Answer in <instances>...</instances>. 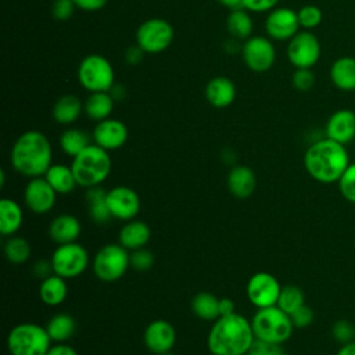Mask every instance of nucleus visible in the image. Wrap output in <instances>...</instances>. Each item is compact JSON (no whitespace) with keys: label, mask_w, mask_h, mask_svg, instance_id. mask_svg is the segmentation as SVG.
I'll use <instances>...</instances> for the list:
<instances>
[{"label":"nucleus","mask_w":355,"mask_h":355,"mask_svg":"<svg viewBox=\"0 0 355 355\" xmlns=\"http://www.w3.org/2000/svg\"><path fill=\"white\" fill-rule=\"evenodd\" d=\"M254 341L251 320L233 312L214 322L208 331L207 347L211 355H245Z\"/></svg>","instance_id":"1"},{"label":"nucleus","mask_w":355,"mask_h":355,"mask_svg":"<svg viewBox=\"0 0 355 355\" xmlns=\"http://www.w3.org/2000/svg\"><path fill=\"white\" fill-rule=\"evenodd\" d=\"M349 164L345 146L329 137L313 141L304 154L305 171L320 183L338 182Z\"/></svg>","instance_id":"2"},{"label":"nucleus","mask_w":355,"mask_h":355,"mask_svg":"<svg viewBox=\"0 0 355 355\" xmlns=\"http://www.w3.org/2000/svg\"><path fill=\"white\" fill-rule=\"evenodd\" d=\"M51 158L50 140L40 130H26L19 135L10 154L12 168L29 179L44 176L51 166Z\"/></svg>","instance_id":"3"},{"label":"nucleus","mask_w":355,"mask_h":355,"mask_svg":"<svg viewBox=\"0 0 355 355\" xmlns=\"http://www.w3.org/2000/svg\"><path fill=\"white\" fill-rule=\"evenodd\" d=\"M71 168L78 186L85 189L100 186L112 169L110 151L92 143L72 158Z\"/></svg>","instance_id":"4"},{"label":"nucleus","mask_w":355,"mask_h":355,"mask_svg":"<svg viewBox=\"0 0 355 355\" xmlns=\"http://www.w3.org/2000/svg\"><path fill=\"white\" fill-rule=\"evenodd\" d=\"M251 326L257 340L275 344L286 343L295 329L290 315L277 305L259 308L251 319Z\"/></svg>","instance_id":"5"},{"label":"nucleus","mask_w":355,"mask_h":355,"mask_svg":"<svg viewBox=\"0 0 355 355\" xmlns=\"http://www.w3.org/2000/svg\"><path fill=\"white\" fill-rule=\"evenodd\" d=\"M51 343L46 327L29 322L14 326L7 336L11 355H46Z\"/></svg>","instance_id":"6"},{"label":"nucleus","mask_w":355,"mask_h":355,"mask_svg":"<svg viewBox=\"0 0 355 355\" xmlns=\"http://www.w3.org/2000/svg\"><path fill=\"white\" fill-rule=\"evenodd\" d=\"M130 252L123 245L105 244L94 255L92 269L94 276L105 283L121 279L130 266Z\"/></svg>","instance_id":"7"},{"label":"nucleus","mask_w":355,"mask_h":355,"mask_svg":"<svg viewBox=\"0 0 355 355\" xmlns=\"http://www.w3.org/2000/svg\"><path fill=\"white\" fill-rule=\"evenodd\" d=\"M78 80L90 93L110 92L114 86V68L104 55L89 54L79 62Z\"/></svg>","instance_id":"8"},{"label":"nucleus","mask_w":355,"mask_h":355,"mask_svg":"<svg viewBox=\"0 0 355 355\" xmlns=\"http://www.w3.org/2000/svg\"><path fill=\"white\" fill-rule=\"evenodd\" d=\"M53 270L64 279H73L80 276L89 266L87 250L78 241L58 244L51 258Z\"/></svg>","instance_id":"9"},{"label":"nucleus","mask_w":355,"mask_h":355,"mask_svg":"<svg viewBox=\"0 0 355 355\" xmlns=\"http://www.w3.org/2000/svg\"><path fill=\"white\" fill-rule=\"evenodd\" d=\"M173 40V28L164 18H150L141 22L136 31V44L147 54L166 50Z\"/></svg>","instance_id":"10"},{"label":"nucleus","mask_w":355,"mask_h":355,"mask_svg":"<svg viewBox=\"0 0 355 355\" xmlns=\"http://www.w3.org/2000/svg\"><path fill=\"white\" fill-rule=\"evenodd\" d=\"M287 58L294 68H312L320 58V42L311 31H298L287 44Z\"/></svg>","instance_id":"11"},{"label":"nucleus","mask_w":355,"mask_h":355,"mask_svg":"<svg viewBox=\"0 0 355 355\" xmlns=\"http://www.w3.org/2000/svg\"><path fill=\"white\" fill-rule=\"evenodd\" d=\"M241 57L248 69L262 73L273 67L276 49L270 39L265 36H251L241 47Z\"/></svg>","instance_id":"12"},{"label":"nucleus","mask_w":355,"mask_h":355,"mask_svg":"<svg viewBox=\"0 0 355 355\" xmlns=\"http://www.w3.org/2000/svg\"><path fill=\"white\" fill-rule=\"evenodd\" d=\"M280 290L282 286L279 280L269 272L254 273L245 286V293L250 302L258 309L276 305Z\"/></svg>","instance_id":"13"},{"label":"nucleus","mask_w":355,"mask_h":355,"mask_svg":"<svg viewBox=\"0 0 355 355\" xmlns=\"http://www.w3.org/2000/svg\"><path fill=\"white\" fill-rule=\"evenodd\" d=\"M107 205L112 218L118 220H132L140 211L139 194L129 186H115L107 191Z\"/></svg>","instance_id":"14"},{"label":"nucleus","mask_w":355,"mask_h":355,"mask_svg":"<svg viewBox=\"0 0 355 355\" xmlns=\"http://www.w3.org/2000/svg\"><path fill=\"white\" fill-rule=\"evenodd\" d=\"M24 201L31 212L43 215L50 212L55 205L57 193L44 176L32 178L25 186Z\"/></svg>","instance_id":"15"},{"label":"nucleus","mask_w":355,"mask_h":355,"mask_svg":"<svg viewBox=\"0 0 355 355\" xmlns=\"http://www.w3.org/2000/svg\"><path fill=\"white\" fill-rule=\"evenodd\" d=\"M300 22L297 11L288 7H276L269 11L265 19V31L270 39L290 40L298 31Z\"/></svg>","instance_id":"16"},{"label":"nucleus","mask_w":355,"mask_h":355,"mask_svg":"<svg viewBox=\"0 0 355 355\" xmlns=\"http://www.w3.org/2000/svg\"><path fill=\"white\" fill-rule=\"evenodd\" d=\"M143 341L147 349L155 355H165L176 344V330L165 319H157L147 324L143 333Z\"/></svg>","instance_id":"17"},{"label":"nucleus","mask_w":355,"mask_h":355,"mask_svg":"<svg viewBox=\"0 0 355 355\" xmlns=\"http://www.w3.org/2000/svg\"><path fill=\"white\" fill-rule=\"evenodd\" d=\"M128 128L126 125L114 118H107L100 122L93 129V141L107 151L121 148L128 140Z\"/></svg>","instance_id":"18"},{"label":"nucleus","mask_w":355,"mask_h":355,"mask_svg":"<svg viewBox=\"0 0 355 355\" xmlns=\"http://www.w3.org/2000/svg\"><path fill=\"white\" fill-rule=\"evenodd\" d=\"M326 137L347 146L355 139V112L349 108L334 111L324 126Z\"/></svg>","instance_id":"19"},{"label":"nucleus","mask_w":355,"mask_h":355,"mask_svg":"<svg viewBox=\"0 0 355 355\" xmlns=\"http://www.w3.org/2000/svg\"><path fill=\"white\" fill-rule=\"evenodd\" d=\"M226 184L234 197L248 198L257 189L255 172L247 165H236L229 171Z\"/></svg>","instance_id":"20"},{"label":"nucleus","mask_w":355,"mask_h":355,"mask_svg":"<svg viewBox=\"0 0 355 355\" xmlns=\"http://www.w3.org/2000/svg\"><path fill=\"white\" fill-rule=\"evenodd\" d=\"M80 222L71 214H61L55 216L49 225V236L57 244L73 243L80 236Z\"/></svg>","instance_id":"21"},{"label":"nucleus","mask_w":355,"mask_h":355,"mask_svg":"<svg viewBox=\"0 0 355 355\" xmlns=\"http://www.w3.org/2000/svg\"><path fill=\"white\" fill-rule=\"evenodd\" d=\"M236 98V86L226 76H215L205 86V100L215 108H226Z\"/></svg>","instance_id":"22"},{"label":"nucleus","mask_w":355,"mask_h":355,"mask_svg":"<svg viewBox=\"0 0 355 355\" xmlns=\"http://www.w3.org/2000/svg\"><path fill=\"white\" fill-rule=\"evenodd\" d=\"M329 76L334 87L341 92H355V57L343 55L330 65Z\"/></svg>","instance_id":"23"},{"label":"nucleus","mask_w":355,"mask_h":355,"mask_svg":"<svg viewBox=\"0 0 355 355\" xmlns=\"http://www.w3.org/2000/svg\"><path fill=\"white\" fill-rule=\"evenodd\" d=\"M150 237H151L150 226L146 222L137 220V219L128 220L119 230V236H118L119 244L129 251L146 247V244L150 241Z\"/></svg>","instance_id":"24"},{"label":"nucleus","mask_w":355,"mask_h":355,"mask_svg":"<svg viewBox=\"0 0 355 355\" xmlns=\"http://www.w3.org/2000/svg\"><path fill=\"white\" fill-rule=\"evenodd\" d=\"M22 207L12 198L0 200V233L1 236H14L22 226Z\"/></svg>","instance_id":"25"},{"label":"nucleus","mask_w":355,"mask_h":355,"mask_svg":"<svg viewBox=\"0 0 355 355\" xmlns=\"http://www.w3.org/2000/svg\"><path fill=\"white\" fill-rule=\"evenodd\" d=\"M68 295V284L64 277L53 273L43 279L39 286V297L44 305L55 306L65 301Z\"/></svg>","instance_id":"26"},{"label":"nucleus","mask_w":355,"mask_h":355,"mask_svg":"<svg viewBox=\"0 0 355 355\" xmlns=\"http://www.w3.org/2000/svg\"><path fill=\"white\" fill-rule=\"evenodd\" d=\"M83 112V103L75 94L61 96L53 105V118L60 125L73 123Z\"/></svg>","instance_id":"27"},{"label":"nucleus","mask_w":355,"mask_h":355,"mask_svg":"<svg viewBox=\"0 0 355 355\" xmlns=\"http://www.w3.org/2000/svg\"><path fill=\"white\" fill-rule=\"evenodd\" d=\"M114 97L110 92L90 93L83 103V112L93 121H103L110 118L114 108Z\"/></svg>","instance_id":"28"},{"label":"nucleus","mask_w":355,"mask_h":355,"mask_svg":"<svg viewBox=\"0 0 355 355\" xmlns=\"http://www.w3.org/2000/svg\"><path fill=\"white\" fill-rule=\"evenodd\" d=\"M44 179L50 183L57 194H69L78 186L71 165L67 166L64 164H51L44 173Z\"/></svg>","instance_id":"29"},{"label":"nucleus","mask_w":355,"mask_h":355,"mask_svg":"<svg viewBox=\"0 0 355 355\" xmlns=\"http://www.w3.org/2000/svg\"><path fill=\"white\" fill-rule=\"evenodd\" d=\"M46 330L54 343H67L76 330L75 319L65 312L55 313L46 324Z\"/></svg>","instance_id":"30"},{"label":"nucleus","mask_w":355,"mask_h":355,"mask_svg":"<svg viewBox=\"0 0 355 355\" xmlns=\"http://www.w3.org/2000/svg\"><path fill=\"white\" fill-rule=\"evenodd\" d=\"M226 29L229 35L239 40H247L252 36L254 31V22L247 10L236 8L230 10L227 19H226Z\"/></svg>","instance_id":"31"},{"label":"nucleus","mask_w":355,"mask_h":355,"mask_svg":"<svg viewBox=\"0 0 355 355\" xmlns=\"http://www.w3.org/2000/svg\"><path fill=\"white\" fill-rule=\"evenodd\" d=\"M191 311L202 320L215 322L220 316L219 298L209 291L197 293L191 300Z\"/></svg>","instance_id":"32"},{"label":"nucleus","mask_w":355,"mask_h":355,"mask_svg":"<svg viewBox=\"0 0 355 355\" xmlns=\"http://www.w3.org/2000/svg\"><path fill=\"white\" fill-rule=\"evenodd\" d=\"M89 144H92L90 136L87 135V132L78 128L65 129L60 136L61 150L72 158L83 151Z\"/></svg>","instance_id":"33"},{"label":"nucleus","mask_w":355,"mask_h":355,"mask_svg":"<svg viewBox=\"0 0 355 355\" xmlns=\"http://www.w3.org/2000/svg\"><path fill=\"white\" fill-rule=\"evenodd\" d=\"M4 255L14 265L25 263L31 257V245L21 236H10L4 243Z\"/></svg>","instance_id":"34"},{"label":"nucleus","mask_w":355,"mask_h":355,"mask_svg":"<svg viewBox=\"0 0 355 355\" xmlns=\"http://www.w3.org/2000/svg\"><path fill=\"white\" fill-rule=\"evenodd\" d=\"M305 304V294L304 291L294 284L283 286L280 290V295L277 300V306L283 309L286 313H293L295 309Z\"/></svg>","instance_id":"35"},{"label":"nucleus","mask_w":355,"mask_h":355,"mask_svg":"<svg viewBox=\"0 0 355 355\" xmlns=\"http://www.w3.org/2000/svg\"><path fill=\"white\" fill-rule=\"evenodd\" d=\"M297 15H298L300 26L304 28L305 31H311V29L318 28L322 24V19H323L322 10L315 4L302 6L297 11Z\"/></svg>","instance_id":"36"},{"label":"nucleus","mask_w":355,"mask_h":355,"mask_svg":"<svg viewBox=\"0 0 355 355\" xmlns=\"http://www.w3.org/2000/svg\"><path fill=\"white\" fill-rule=\"evenodd\" d=\"M337 183L341 196L347 201L355 204V162H351L348 165Z\"/></svg>","instance_id":"37"},{"label":"nucleus","mask_w":355,"mask_h":355,"mask_svg":"<svg viewBox=\"0 0 355 355\" xmlns=\"http://www.w3.org/2000/svg\"><path fill=\"white\" fill-rule=\"evenodd\" d=\"M316 78L312 68H295L291 75V85L298 92H309L315 86Z\"/></svg>","instance_id":"38"},{"label":"nucleus","mask_w":355,"mask_h":355,"mask_svg":"<svg viewBox=\"0 0 355 355\" xmlns=\"http://www.w3.org/2000/svg\"><path fill=\"white\" fill-rule=\"evenodd\" d=\"M130 268L137 272H146L153 268L154 265V255L147 248H137L130 252Z\"/></svg>","instance_id":"39"},{"label":"nucleus","mask_w":355,"mask_h":355,"mask_svg":"<svg viewBox=\"0 0 355 355\" xmlns=\"http://www.w3.org/2000/svg\"><path fill=\"white\" fill-rule=\"evenodd\" d=\"M331 336L341 345L347 344L349 341H354L355 340V326L345 319H340L333 323Z\"/></svg>","instance_id":"40"},{"label":"nucleus","mask_w":355,"mask_h":355,"mask_svg":"<svg viewBox=\"0 0 355 355\" xmlns=\"http://www.w3.org/2000/svg\"><path fill=\"white\" fill-rule=\"evenodd\" d=\"M107 198V197H105ZM105 198H101V200H96V201H92V202H87L89 204V214H90V218L98 223V225H103V223H107L112 215H111V211L107 205V200Z\"/></svg>","instance_id":"41"},{"label":"nucleus","mask_w":355,"mask_h":355,"mask_svg":"<svg viewBox=\"0 0 355 355\" xmlns=\"http://www.w3.org/2000/svg\"><path fill=\"white\" fill-rule=\"evenodd\" d=\"M247 355H286V352L282 348V344L266 343L255 338Z\"/></svg>","instance_id":"42"},{"label":"nucleus","mask_w":355,"mask_h":355,"mask_svg":"<svg viewBox=\"0 0 355 355\" xmlns=\"http://www.w3.org/2000/svg\"><path fill=\"white\" fill-rule=\"evenodd\" d=\"M75 8L76 6L73 0H54L51 6V14L57 21H68L73 15Z\"/></svg>","instance_id":"43"},{"label":"nucleus","mask_w":355,"mask_h":355,"mask_svg":"<svg viewBox=\"0 0 355 355\" xmlns=\"http://www.w3.org/2000/svg\"><path fill=\"white\" fill-rule=\"evenodd\" d=\"M290 318L295 329H305L313 322V311L304 304L302 306L295 309L293 313H290Z\"/></svg>","instance_id":"44"},{"label":"nucleus","mask_w":355,"mask_h":355,"mask_svg":"<svg viewBox=\"0 0 355 355\" xmlns=\"http://www.w3.org/2000/svg\"><path fill=\"white\" fill-rule=\"evenodd\" d=\"M279 0H241V7L247 11L265 12L276 8Z\"/></svg>","instance_id":"45"},{"label":"nucleus","mask_w":355,"mask_h":355,"mask_svg":"<svg viewBox=\"0 0 355 355\" xmlns=\"http://www.w3.org/2000/svg\"><path fill=\"white\" fill-rule=\"evenodd\" d=\"M33 273L39 277V279H46L47 276L53 275L54 270H53V265H51V261L49 259H39L35 265H33Z\"/></svg>","instance_id":"46"},{"label":"nucleus","mask_w":355,"mask_h":355,"mask_svg":"<svg viewBox=\"0 0 355 355\" xmlns=\"http://www.w3.org/2000/svg\"><path fill=\"white\" fill-rule=\"evenodd\" d=\"M108 0H73L76 8L83 11H98L101 10Z\"/></svg>","instance_id":"47"},{"label":"nucleus","mask_w":355,"mask_h":355,"mask_svg":"<svg viewBox=\"0 0 355 355\" xmlns=\"http://www.w3.org/2000/svg\"><path fill=\"white\" fill-rule=\"evenodd\" d=\"M144 54H146V53H144L137 44H135V46H130V47L126 49V51H125V60H126V62L130 64V65H137V64L141 62Z\"/></svg>","instance_id":"48"},{"label":"nucleus","mask_w":355,"mask_h":355,"mask_svg":"<svg viewBox=\"0 0 355 355\" xmlns=\"http://www.w3.org/2000/svg\"><path fill=\"white\" fill-rule=\"evenodd\" d=\"M46 355H78L76 349L67 343H55L50 347Z\"/></svg>","instance_id":"49"},{"label":"nucleus","mask_w":355,"mask_h":355,"mask_svg":"<svg viewBox=\"0 0 355 355\" xmlns=\"http://www.w3.org/2000/svg\"><path fill=\"white\" fill-rule=\"evenodd\" d=\"M219 312H220V316H226V315H230V313L236 312L233 300H230L227 297L219 298Z\"/></svg>","instance_id":"50"},{"label":"nucleus","mask_w":355,"mask_h":355,"mask_svg":"<svg viewBox=\"0 0 355 355\" xmlns=\"http://www.w3.org/2000/svg\"><path fill=\"white\" fill-rule=\"evenodd\" d=\"M336 355H355V340L343 344Z\"/></svg>","instance_id":"51"},{"label":"nucleus","mask_w":355,"mask_h":355,"mask_svg":"<svg viewBox=\"0 0 355 355\" xmlns=\"http://www.w3.org/2000/svg\"><path fill=\"white\" fill-rule=\"evenodd\" d=\"M218 3L230 8V10L241 8V0H218Z\"/></svg>","instance_id":"52"},{"label":"nucleus","mask_w":355,"mask_h":355,"mask_svg":"<svg viewBox=\"0 0 355 355\" xmlns=\"http://www.w3.org/2000/svg\"><path fill=\"white\" fill-rule=\"evenodd\" d=\"M165 355H173V354H172V352H168V354H165Z\"/></svg>","instance_id":"53"}]
</instances>
